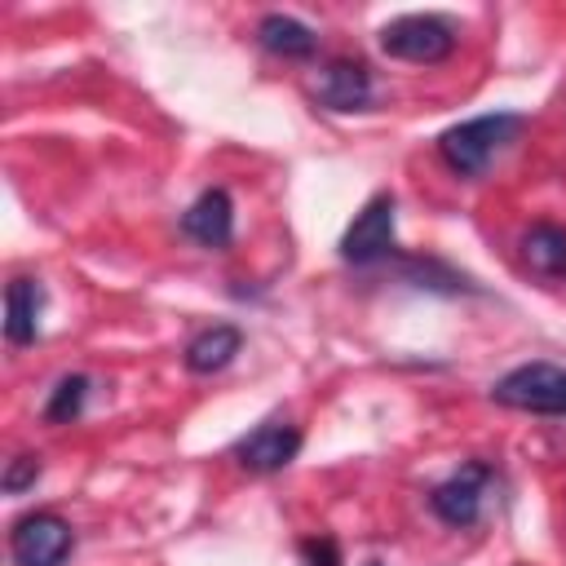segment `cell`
<instances>
[{"label": "cell", "mask_w": 566, "mask_h": 566, "mask_svg": "<svg viewBox=\"0 0 566 566\" xmlns=\"http://www.w3.org/2000/svg\"><path fill=\"white\" fill-rule=\"evenodd\" d=\"M71 548H75V535L57 513H27L9 531V557L18 566H62Z\"/></svg>", "instance_id": "cell-5"}, {"label": "cell", "mask_w": 566, "mask_h": 566, "mask_svg": "<svg viewBox=\"0 0 566 566\" xmlns=\"http://www.w3.org/2000/svg\"><path fill=\"white\" fill-rule=\"evenodd\" d=\"M526 128L522 115L513 111H495V115H478V119H464V124H451L442 137H438V155L451 172L460 177H482L491 168V159Z\"/></svg>", "instance_id": "cell-1"}, {"label": "cell", "mask_w": 566, "mask_h": 566, "mask_svg": "<svg viewBox=\"0 0 566 566\" xmlns=\"http://www.w3.org/2000/svg\"><path fill=\"white\" fill-rule=\"evenodd\" d=\"M301 557H305V566H345V562H340V544H336L332 535H310V539H301Z\"/></svg>", "instance_id": "cell-16"}, {"label": "cell", "mask_w": 566, "mask_h": 566, "mask_svg": "<svg viewBox=\"0 0 566 566\" xmlns=\"http://www.w3.org/2000/svg\"><path fill=\"white\" fill-rule=\"evenodd\" d=\"M40 310H44V287L35 279H13L4 287V336H9V345H31L40 336Z\"/></svg>", "instance_id": "cell-12"}, {"label": "cell", "mask_w": 566, "mask_h": 566, "mask_svg": "<svg viewBox=\"0 0 566 566\" xmlns=\"http://www.w3.org/2000/svg\"><path fill=\"white\" fill-rule=\"evenodd\" d=\"M84 398H88V376H62L44 402V420L49 424H71L80 411H84Z\"/></svg>", "instance_id": "cell-14"}, {"label": "cell", "mask_w": 566, "mask_h": 566, "mask_svg": "<svg viewBox=\"0 0 566 566\" xmlns=\"http://www.w3.org/2000/svg\"><path fill=\"white\" fill-rule=\"evenodd\" d=\"M522 261L544 283H566V230L553 221H535L522 234Z\"/></svg>", "instance_id": "cell-10"}, {"label": "cell", "mask_w": 566, "mask_h": 566, "mask_svg": "<svg viewBox=\"0 0 566 566\" xmlns=\"http://www.w3.org/2000/svg\"><path fill=\"white\" fill-rule=\"evenodd\" d=\"M380 49L398 62H442L455 49V27L442 13H402L380 27Z\"/></svg>", "instance_id": "cell-3"}, {"label": "cell", "mask_w": 566, "mask_h": 566, "mask_svg": "<svg viewBox=\"0 0 566 566\" xmlns=\"http://www.w3.org/2000/svg\"><path fill=\"white\" fill-rule=\"evenodd\" d=\"M491 398L513 411H535V416H566V367L553 363H522L504 371L491 385Z\"/></svg>", "instance_id": "cell-2"}, {"label": "cell", "mask_w": 566, "mask_h": 566, "mask_svg": "<svg viewBox=\"0 0 566 566\" xmlns=\"http://www.w3.org/2000/svg\"><path fill=\"white\" fill-rule=\"evenodd\" d=\"M314 97L327 106V111H367L371 102V71L363 62H349V57H336L318 71L314 80Z\"/></svg>", "instance_id": "cell-9"}, {"label": "cell", "mask_w": 566, "mask_h": 566, "mask_svg": "<svg viewBox=\"0 0 566 566\" xmlns=\"http://www.w3.org/2000/svg\"><path fill=\"white\" fill-rule=\"evenodd\" d=\"M491 482V469L482 460H469L460 473H451L447 482H438L429 491V509L447 522V526H473L482 517V491Z\"/></svg>", "instance_id": "cell-6"}, {"label": "cell", "mask_w": 566, "mask_h": 566, "mask_svg": "<svg viewBox=\"0 0 566 566\" xmlns=\"http://www.w3.org/2000/svg\"><path fill=\"white\" fill-rule=\"evenodd\" d=\"M296 451H301V429L287 420H265L234 442V460L248 473H279L296 460Z\"/></svg>", "instance_id": "cell-7"}, {"label": "cell", "mask_w": 566, "mask_h": 566, "mask_svg": "<svg viewBox=\"0 0 566 566\" xmlns=\"http://www.w3.org/2000/svg\"><path fill=\"white\" fill-rule=\"evenodd\" d=\"M394 195L389 190H380V195H371L367 203H363V212L349 221V230L340 234V261H349V265H376V261H385V256H394L398 252V217H394Z\"/></svg>", "instance_id": "cell-4"}, {"label": "cell", "mask_w": 566, "mask_h": 566, "mask_svg": "<svg viewBox=\"0 0 566 566\" xmlns=\"http://www.w3.org/2000/svg\"><path fill=\"white\" fill-rule=\"evenodd\" d=\"M367 566H380V562H367Z\"/></svg>", "instance_id": "cell-17"}, {"label": "cell", "mask_w": 566, "mask_h": 566, "mask_svg": "<svg viewBox=\"0 0 566 566\" xmlns=\"http://www.w3.org/2000/svg\"><path fill=\"white\" fill-rule=\"evenodd\" d=\"M181 230L186 239H195L199 248H230L234 243V199L226 186H208L186 212H181Z\"/></svg>", "instance_id": "cell-8"}, {"label": "cell", "mask_w": 566, "mask_h": 566, "mask_svg": "<svg viewBox=\"0 0 566 566\" xmlns=\"http://www.w3.org/2000/svg\"><path fill=\"white\" fill-rule=\"evenodd\" d=\"M40 455H13L9 460V469H4V478H0V486H4V495H22L27 486H35V478H40Z\"/></svg>", "instance_id": "cell-15"}, {"label": "cell", "mask_w": 566, "mask_h": 566, "mask_svg": "<svg viewBox=\"0 0 566 566\" xmlns=\"http://www.w3.org/2000/svg\"><path fill=\"white\" fill-rule=\"evenodd\" d=\"M256 40L274 57H310L318 49V35L301 18H292V13H265L256 22Z\"/></svg>", "instance_id": "cell-13"}, {"label": "cell", "mask_w": 566, "mask_h": 566, "mask_svg": "<svg viewBox=\"0 0 566 566\" xmlns=\"http://www.w3.org/2000/svg\"><path fill=\"white\" fill-rule=\"evenodd\" d=\"M239 349H243V332L234 323H212L199 336H190V345H186V371H195V376L226 371Z\"/></svg>", "instance_id": "cell-11"}]
</instances>
